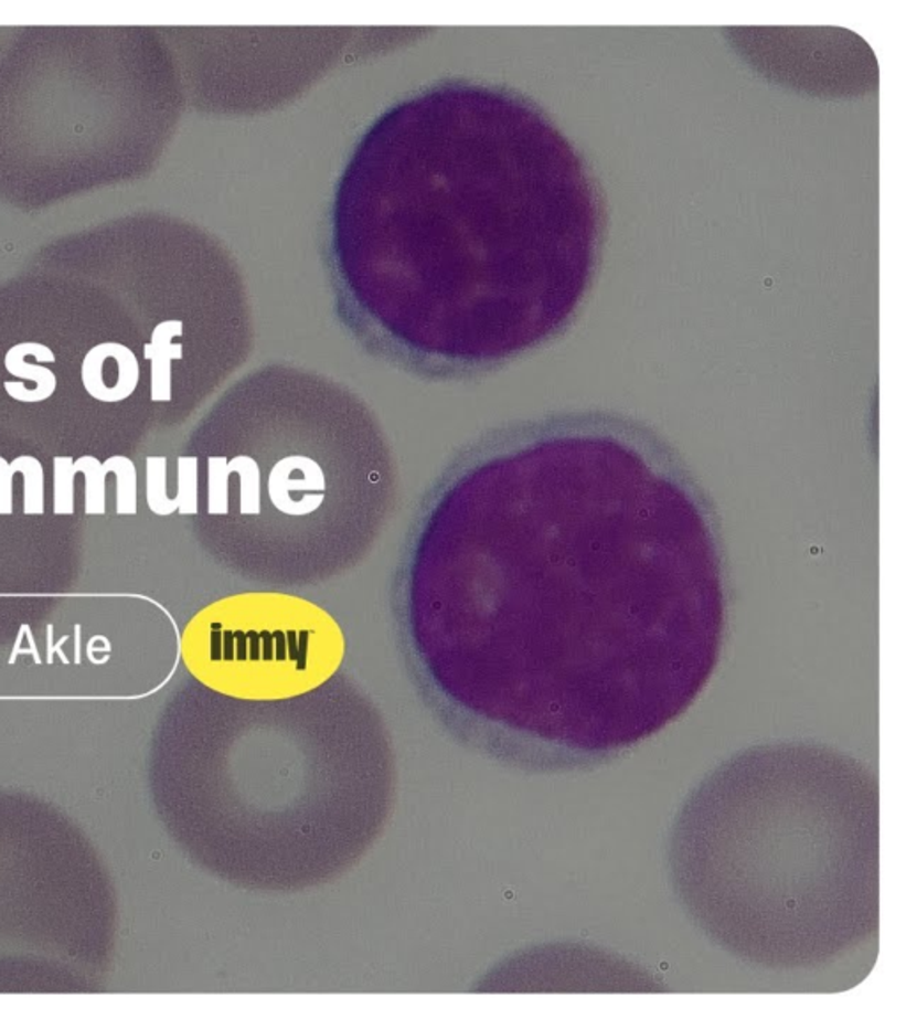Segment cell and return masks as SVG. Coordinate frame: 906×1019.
Returning <instances> with one entry per match:
<instances>
[{
  "mask_svg": "<svg viewBox=\"0 0 906 1019\" xmlns=\"http://www.w3.org/2000/svg\"><path fill=\"white\" fill-rule=\"evenodd\" d=\"M14 468L11 463L0 457V516L13 513V477Z\"/></svg>",
  "mask_w": 906,
  "mask_h": 1019,
  "instance_id": "13",
  "label": "cell"
},
{
  "mask_svg": "<svg viewBox=\"0 0 906 1019\" xmlns=\"http://www.w3.org/2000/svg\"><path fill=\"white\" fill-rule=\"evenodd\" d=\"M75 460L67 455H58L54 459V513L55 516H73L75 513V475L73 471Z\"/></svg>",
  "mask_w": 906,
  "mask_h": 1019,
  "instance_id": "11",
  "label": "cell"
},
{
  "mask_svg": "<svg viewBox=\"0 0 906 1019\" xmlns=\"http://www.w3.org/2000/svg\"><path fill=\"white\" fill-rule=\"evenodd\" d=\"M73 471L82 473L85 477V513L87 516H105L107 513V478L113 473V459L108 457L105 463H99L93 455H84L73 463Z\"/></svg>",
  "mask_w": 906,
  "mask_h": 1019,
  "instance_id": "8",
  "label": "cell"
},
{
  "mask_svg": "<svg viewBox=\"0 0 906 1019\" xmlns=\"http://www.w3.org/2000/svg\"><path fill=\"white\" fill-rule=\"evenodd\" d=\"M333 616L284 593H243L199 611L181 657L202 686L248 701H280L327 683L344 660Z\"/></svg>",
  "mask_w": 906,
  "mask_h": 1019,
  "instance_id": "4",
  "label": "cell"
},
{
  "mask_svg": "<svg viewBox=\"0 0 906 1019\" xmlns=\"http://www.w3.org/2000/svg\"><path fill=\"white\" fill-rule=\"evenodd\" d=\"M880 788L817 742L733 754L689 793L670 837L674 894L742 962L817 968L878 931Z\"/></svg>",
  "mask_w": 906,
  "mask_h": 1019,
  "instance_id": "3",
  "label": "cell"
},
{
  "mask_svg": "<svg viewBox=\"0 0 906 1019\" xmlns=\"http://www.w3.org/2000/svg\"><path fill=\"white\" fill-rule=\"evenodd\" d=\"M34 357L40 363H54L55 354L52 349L46 348L43 343L22 342L17 343L10 351L6 352L4 365L11 375L34 383V395L32 404L46 401L54 395L57 390V378L54 372L45 367L31 365L28 358Z\"/></svg>",
  "mask_w": 906,
  "mask_h": 1019,
  "instance_id": "7",
  "label": "cell"
},
{
  "mask_svg": "<svg viewBox=\"0 0 906 1019\" xmlns=\"http://www.w3.org/2000/svg\"><path fill=\"white\" fill-rule=\"evenodd\" d=\"M495 565L518 712L585 771L696 701L728 595L714 517L650 434L574 416L495 477Z\"/></svg>",
  "mask_w": 906,
  "mask_h": 1019,
  "instance_id": "1",
  "label": "cell"
},
{
  "mask_svg": "<svg viewBox=\"0 0 906 1019\" xmlns=\"http://www.w3.org/2000/svg\"><path fill=\"white\" fill-rule=\"evenodd\" d=\"M183 319H167L152 330L151 340L143 346V358L151 361V401H172V361L183 360Z\"/></svg>",
  "mask_w": 906,
  "mask_h": 1019,
  "instance_id": "6",
  "label": "cell"
},
{
  "mask_svg": "<svg viewBox=\"0 0 906 1019\" xmlns=\"http://www.w3.org/2000/svg\"><path fill=\"white\" fill-rule=\"evenodd\" d=\"M113 473L116 475V512L119 516L137 513V468L125 455H113Z\"/></svg>",
  "mask_w": 906,
  "mask_h": 1019,
  "instance_id": "10",
  "label": "cell"
},
{
  "mask_svg": "<svg viewBox=\"0 0 906 1019\" xmlns=\"http://www.w3.org/2000/svg\"><path fill=\"white\" fill-rule=\"evenodd\" d=\"M139 360L122 343L94 346L82 361V384L94 401L116 404L134 395L139 386Z\"/></svg>",
  "mask_w": 906,
  "mask_h": 1019,
  "instance_id": "5",
  "label": "cell"
},
{
  "mask_svg": "<svg viewBox=\"0 0 906 1019\" xmlns=\"http://www.w3.org/2000/svg\"><path fill=\"white\" fill-rule=\"evenodd\" d=\"M604 227L594 172L541 105L450 76L358 137L328 208L324 267L339 312L377 348L482 369L571 325Z\"/></svg>",
  "mask_w": 906,
  "mask_h": 1019,
  "instance_id": "2",
  "label": "cell"
},
{
  "mask_svg": "<svg viewBox=\"0 0 906 1019\" xmlns=\"http://www.w3.org/2000/svg\"><path fill=\"white\" fill-rule=\"evenodd\" d=\"M14 471L23 477V513L43 516L45 513V469L43 464L32 455H20L11 460Z\"/></svg>",
  "mask_w": 906,
  "mask_h": 1019,
  "instance_id": "9",
  "label": "cell"
},
{
  "mask_svg": "<svg viewBox=\"0 0 906 1019\" xmlns=\"http://www.w3.org/2000/svg\"><path fill=\"white\" fill-rule=\"evenodd\" d=\"M148 505L158 516H169L174 512V499H167V459L166 457H149L148 463Z\"/></svg>",
  "mask_w": 906,
  "mask_h": 1019,
  "instance_id": "12",
  "label": "cell"
}]
</instances>
